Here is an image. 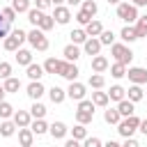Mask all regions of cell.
<instances>
[{
	"instance_id": "cell-1",
	"label": "cell",
	"mask_w": 147,
	"mask_h": 147,
	"mask_svg": "<svg viewBox=\"0 0 147 147\" xmlns=\"http://www.w3.org/2000/svg\"><path fill=\"white\" fill-rule=\"evenodd\" d=\"M92 117H94V101L92 99H80L78 108H76V122L87 124V122H92Z\"/></svg>"
},
{
	"instance_id": "cell-2",
	"label": "cell",
	"mask_w": 147,
	"mask_h": 147,
	"mask_svg": "<svg viewBox=\"0 0 147 147\" xmlns=\"http://www.w3.org/2000/svg\"><path fill=\"white\" fill-rule=\"evenodd\" d=\"M138 126H140V119H138V117H136V113H133V115H129V117H122V119H119L117 131H119V136H122V138H129V136H133V133L138 131Z\"/></svg>"
},
{
	"instance_id": "cell-3",
	"label": "cell",
	"mask_w": 147,
	"mask_h": 147,
	"mask_svg": "<svg viewBox=\"0 0 147 147\" xmlns=\"http://www.w3.org/2000/svg\"><path fill=\"white\" fill-rule=\"evenodd\" d=\"M117 18L124 23H136L138 21V7L133 2H119L117 5Z\"/></svg>"
},
{
	"instance_id": "cell-4",
	"label": "cell",
	"mask_w": 147,
	"mask_h": 147,
	"mask_svg": "<svg viewBox=\"0 0 147 147\" xmlns=\"http://www.w3.org/2000/svg\"><path fill=\"white\" fill-rule=\"evenodd\" d=\"M23 41H28V32H23V30L18 28V30H14L11 34H7V37H5V44H2V46H5V51L16 53V51L21 48V44H23Z\"/></svg>"
},
{
	"instance_id": "cell-5",
	"label": "cell",
	"mask_w": 147,
	"mask_h": 147,
	"mask_svg": "<svg viewBox=\"0 0 147 147\" xmlns=\"http://www.w3.org/2000/svg\"><path fill=\"white\" fill-rule=\"evenodd\" d=\"M110 55L115 57V62H122V64H131V60H133V51L126 44H113Z\"/></svg>"
},
{
	"instance_id": "cell-6",
	"label": "cell",
	"mask_w": 147,
	"mask_h": 147,
	"mask_svg": "<svg viewBox=\"0 0 147 147\" xmlns=\"http://www.w3.org/2000/svg\"><path fill=\"white\" fill-rule=\"evenodd\" d=\"M28 41H30V46H32L34 51H48V39H46V34H44L41 28L30 30V32H28Z\"/></svg>"
},
{
	"instance_id": "cell-7",
	"label": "cell",
	"mask_w": 147,
	"mask_h": 147,
	"mask_svg": "<svg viewBox=\"0 0 147 147\" xmlns=\"http://www.w3.org/2000/svg\"><path fill=\"white\" fill-rule=\"evenodd\" d=\"M78 67H76V62H69V60H62V64H60V71H57V76H62V78H67V80H76L78 78Z\"/></svg>"
},
{
	"instance_id": "cell-8",
	"label": "cell",
	"mask_w": 147,
	"mask_h": 147,
	"mask_svg": "<svg viewBox=\"0 0 147 147\" xmlns=\"http://www.w3.org/2000/svg\"><path fill=\"white\" fill-rule=\"evenodd\" d=\"M126 78H129L131 83L142 85V83H147V69H145V67H129V69H126Z\"/></svg>"
},
{
	"instance_id": "cell-9",
	"label": "cell",
	"mask_w": 147,
	"mask_h": 147,
	"mask_svg": "<svg viewBox=\"0 0 147 147\" xmlns=\"http://www.w3.org/2000/svg\"><path fill=\"white\" fill-rule=\"evenodd\" d=\"M85 85L83 83H78V80H71V85H69V90H67V96L69 99H74V101H80V99H85Z\"/></svg>"
},
{
	"instance_id": "cell-10",
	"label": "cell",
	"mask_w": 147,
	"mask_h": 147,
	"mask_svg": "<svg viewBox=\"0 0 147 147\" xmlns=\"http://www.w3.org/2000/svg\"><path fill=\"white\" fill-rule=\"evenodd\" d=\"M53 18H55V23H60V25H67V23L71 21V11H69V7H64V5H55Z\"/></svg>"
},
{
	"instance_id": "cell-11",
	"label": "cell",
	"mask_w": 147,
	"mask_h": 147,
	"mask_svg": "<svg viewBox=\"0 0 147 147\" xmlns=\"http://www.w3.org/2000/svg\"><path fill=\"white\" fill-rule=\"evenodd\" d=\"M101 46H103V44H101L99 37H87L85 44H83V51H85L87 55H99V53H101Z\"/></svg>"
},
{
	"instance_id": "cell-12",
	"label": "cell",
	"mask_w": 147,
	"mask_h": 147,
	"mask_svg": "<svg viewBox=\"0 0 147 147\" xmlns=\"http://www.w3.org/2000/svg\"><path fill=\"white\" fill-rule=\"evenodd\" d=\"M18 142H21L23 147H30V145L34 142V131H32L30 126H21V129H18Z\"/></svg>"
},
{
	"instance_id": "cell-13",
	"label": "cell",
	"mask_w": 147,
	"mask_h": 147,
	"mask_svg": "<svg viewBox=\"0 0 147 147\" xmlns=\"http://www.w3.org/2000/svg\"><path fill=\"white\" fill-rule=\"evenodd\" d=\"M67 131H69V129H67V124H64V122H53V124L48 126V133H51L55 140H62V138L67 136Z\"/></svg>"
},
{
	"instance_id": "cell-14",
	"label": "cell",
	"mask_w": 147,
	"mask_h": 147,
	"mask_svg": "<svg viewBox=\"0 0 147 147\" xmlns=\"http://www.w3.org/2000/svg\"><path fill=\"white\" fill-rule=\"evenodd\" d=\"M46 92V87L39 83V80H32L30 85H28V96L32 99V101H37V99H41V94Z\"/></svg>"
},
{
	"instance_id": "cell-15",
	"label": "cell",
	"mask_w": 147,
	"mask_h": 147,
	"mask_svg": "<svg viewBox=\"0 0 147 147\" xmlns=\"http://www.w3.org/2000/svg\"><path fill=\"white\" fill-rule=\"evenodd\" d=\"M119 37H122V41H126V44H131V41H136V39H140L138 37V30L129 23V25H124L122 28V32H119Z\"/></svg>"
},
{
	"instance_id": "cell-16",
	"label": "cell",
	"mask_w": 147,
	"mask_h": 147,
	"mask_svg": "<svg viewBox=\"0 0 147 147\" xmlns=\"http://www.w3.org/2000/svg\"><path fill=\"white\" fill-rule=\"evenodd\" d=\"M62 55H64V60H69V62H76L78 57H80V48H78V44H69V46H64V51H62Z\"/></svg>"
},
{
	"instance_id": "cell-17",
	"label": "cell",
	"mask_w": 147,
	"mask_h": 147,
	"mask_svg": "<svg viewBox=\"0 0 147 147\" xmlns=\"http://www.w3.org/2000/svg\"><path fill=\"white\" fill-rule=\"evenodd\" d=\"M117 110H119L122 117H129V115L136 113V106H133L131 99H122V101H117Z\"/></svg>"
},
{
	"instance_id": "cell-18",
	"label": "cell",
	"mask_w": 147,
	"mask_h": 147,
	"mask_svg": "<svg viewBox=\"0 0 147 147\" xmlns=\"http://www.w3.org/2000/svg\"><path fill=\"white\" fill-rule=\"evenodd\" d=\"M11 119H14V122H16V126L21 129V126H30V122H32V115H30L28 110H16Z\"/></svg>"
},
{
	"instance_id": "cell-19",
	"label": "cell",
	"mask_w": 147,
	"mask_h": 147,
	"mask_svg": "<svg viewBox=\"0 0 147 147\" xmlns=\"http://www.w3.org/2000/svg\"><path fill=\"white\" fill-rule=\"evenodd\" d=\"M25 74H28V78H30V80H41V76H44L46 71H44V67H41V64H34V62H30Z\"/></svg>"
},
{
	"instance_id": "cell-20",
	"label": "cell",
	"mask_w": 147,
	"mask_h": 147,
	"mask_svg": "<svg viewBox=\"0 0 147 147\" xmlns=\"http://www.w3.org/2000/svg\"><path fill=\"white\" fill-rule=\"evenodd\" d=\"M106 69H108V60H106L103 55H92V71L103 74Z\"/></svg>"
},
{
	"instance_id": "cell-21",
	"label": "cell",
	"mask_w": 147,
	"mask_h": 147,
	"mask_svg": "<svg viewBox=\"0 0 147 147\" xmlns=\"http://www.w3.org/2000/svg\"><path fill=\"white\" fill-rule=\"evenodd\" d=\"M48 96H51V101H53V103H62V101L67 99V90H62V87L53 85V87L48 90Z\"/></svg>"
},
{
	"instance_id": "cell-22",
	"label": "cell",
	"mask_w": 147,
	"mask_h": 147,
	"mask_svg": "<svg viewBox=\"0 0 147 147\" xmlns=\"http://www.w3.org/2000/svg\"><path fill=\"white\" fill-rule=\"evenodd\" d=\"M60 64H62V60H57V57H48V60L44 62V71L55 76V74L60 71Z\"/></svg>"
},
{
	"instance_id": "cell-23",
	"label": "cell",
	"mask_w": 147,
	"mask_h": 147,
	"mask_svg": "<svg viewBox=\"0 0 147 147\" xmlns=\"http://www.w3.org/2000/svg\"><path fill=\"white\" fill-rule=\"evenodd\" d=\"M126 96H129V99H131V101L136 103V101H140V99L145 96V92H142V87H140L138 83H133V85H131V87L126 90Z\"/></svg>"
},
{
	"instance_id": "cell-24",
	"label": "cell",
	"mask_w": 147,
	"mask_h": 147,
	"mask_svg": "<svg viewBox=\"0 0 147 147\" xmlns=\"http://www.w3.org/2000/svg\"><path fill=\"white\" fill-rule=\"evenodd\" d=\"M16 62L23 64V67H28V64L32 62V53H30L28 48H18V51H16Z\"/></svg>"
},
{
	"instance_id": "cell-25",
	"label": "cell",
	"mask_w": 147,
	"mask_h": 147,
	"mask_svg": "<svg viewBox=\"0 0 147 147\" xmlns=\"http://www.w3.org/2000/svg\"><path fill=\"white\" fill-rule=\"evenodd\" d=\"M108 96H110V101H122V99H126V90L122 85H113L110 92H108Z\"/></svg>"
},
{
	"instance_id": "cell-26",
	"label": "cell",
	"mask_w": 147,
	"mask_h": 147,
	"mask_svg": "<svg viewBox=\"0 0 147 147\" xmlns=\"http://www.w3.org/2000/svg\"><path fill=\"white\" fill-rule=\"evenodd\" d=\"M30 129L34 131V136H44V133L48 131V124L44 122V117H39V119H34V122H30Z\"/></svg>"
},
{
	"instance_id": "cell-27",
	"label": "cell",
	"mask_w": 147,
	"mask_h": 147,
	"mask_svg": "<svg viewBox=\"0 0 147 147\" xmlns=\"http://www.w3.org/2000/svg\"><path fill=\"white\" fill-rule=\"evenodd\" d=\"M85 32H87L90 37H99V34L103 32V25H101L99 21H90V23L85 25Z\"/></svg>"
},
{
	"instance_id": "cell-28",
	"label": "cell",
	"mask_w": 147,
	"mask_h": 147,
	"mask_svg": "<svg viewBox=\"0 0 147 147\" xmlns=\"http://www.w3.org/2000/svg\"><path fill=\"white\" fill-rule=\"evenodd\" d=\"M92 101H94V106L106 108L108 101H110V96H108V92H92Z\"/></svg>"
},
{
	"instance_id": "cell-29",
	"label": "cell",
	"mask_w": 147,
	"mask_h": 147,
	"mask_svg": "<svg viewBox=\"0 0 147 147\" xmlns=\"http://www.w3.org/2000/svg\"><path fill=\"white\" fill-rule=\"evenodd\" d=\"M103 119H106L108 124H119L122 115H119V110H117V108H108V110L103 113Z\"/></svg>"
},
{
	"instance_id": "cell-30",
	"label": "cell",
	"mask_w": 147,
	"mask_h": 147,
	"mask_svg": "<svg viewBox=\"0 0 147 147\" xmlns=\"http://www.w3.org/2000/svg\"><path fill=\"white\" fill-rule=\"evenodd\" d=\"M16 129H18V126H16V122H14V119H11V122H9V119H5V122L0 124V133H2L5 138L14 136V131H16Z\"/></svg>"
},
{
	"instance_id": "cell-31",
	"label": "cell",
	"mask_w": 147,
	"mask_h": 147,
	"mask_svg": "<svg viewBox=\"0 0 147 147\" xmlns=\"http://www.w3.org/2000/svg\"><path fill=\"white\" fill-rule=\"evenodd\" d=\"M14 113H16L14 106L2 99V101H0V117H2V119H9V117H14Z\"/></svg>"
},
{
	"instance_id": "cell-32",
	"label": "cell",
	"mask_w": 147,
	"mask_h": 147,
	"mask_svg": "<svg viewBox=\"0 0 147 147\" xmlns=\"http://www.w3.org/2000/svg\"><path fill=\"white\" fill-rule=\"evenodd\" d=\"M41 16H44V9H37V7H34V9H28V21H30V23H32L34 28L39 25Z\"/></svg>"
},
{
	"instance_id": "cell-33",
	"label": "cell",
	"mask_w": 147,
	"mask_h": 147,
	"mask_svg": "<svg viewBox=\"0 0 147 147\" xmlns=\"http://www.w3.org/2000/svg\"><path fill=\"white\" fill-rule=\"evenodd\" d=\"M37 28H41L44 32H48V30H53V28H55V18H53V16H48V14H44Z\"/></svg>"
},
{
	"instance_id": "cell-34",
	"label": "cell",
	"mask_w": 147,
	"mask_h": 147,
	"mask_svg": "<svg viewBox=\"0 0 147 147\" xmlns=\"http://www.w3.org/2000/svg\"><path fill=\"white\" fill-rule=\"evenodd\" d=\"M69 37H71V41H74V44H85V39H87L90 34H87L83 28H78V30H71V34H69Z\"/></svg>"
},
{
	"instance_id": "cell-35",
	"label": "cell",
	"mask_w": 147,
	"mask_h": 147,
	"mask_svg": "<svg viewBox=\"0 0 147 147\" xmlns=\"http://www.w3.org/2000/svg\"><path fill=\"white\" fill-rule=\"evenodd\" d=\"M110 76H113V78H124V76H126V64L115 62V64L110 67Z\"/></svg>"
},
{
	"instance_id": "cell-36",
	"label": "cell",
	"mask_w": 147,
	"mask_h": 147,
	"mask_svg": "<svg viewBox=\"0 0 147 147\" xmlns=\"http://www.w3.org/2000/svg\"><path fill=\"white\" fill-rule=\"evenodd\" d=\"M5 90H7V94H9V92H18V90H21V80L14 78V76L5 78Z\"/></svg>"
},
{
	"instance_id": "cell-37",
	"label": "cell",
	"mask_w": 147,
	"mask_h": 147,
	"mask_svg": "<svg viewBox=\"0 0 147 147\" xmlns=\"http://www.w3.org/2000/svg\"><path fill=\"white\" fill-rule=\"evenodd\" d=\"M30 115H32L34 119L44 117V115H46V106H44V103H39V99H37V101L32 103V108H30Z\"/></svg>"
},
{
	"instance_id": "cell-38",
	"label": "cell",
	"mask_w": 147,
	"mask_h": 147,
	"mask_svg": "<svg viewBox=\"0 0 147 147\" xmlns=\"http://www.w3.org/2000/svg\"><path fill=\"white\" fill-rule=\"evenodd\" d=\"M136 30H138V37H140V39L147 37V14H145V16H138V21H136Z\"/></svg>"
},
{
	"instance_id": "cell-39",
	"label": "cell",
	"mask_w": 147,
	"mask_h": 147,
	"mask_svg": "<svg viewBox=\"0 0 147 147\" xmlns=\"http://www.w3.org/2000/svg\"><path fill=\"white\" fill-rule=\"evenodd\" d=\"M103 85H106V78H103L101 74H96V71H94V74L90 76V87H94V90H101Z\"/></svg>"
},
{
	"instance_id": "cell-40",
	"label": "cell",
	"mask_w": 147,
	"mask_h": 147,
	"mask_svg": "<svg viewBox=\"0 0 147 147\" xmlns=\"http://www.w3.org/2000/svg\"><path fill=\"white\" fill-rule=\"evenodd\" d=\"M11 7L16 9V14H28V9H30V0H11Z\"/></svg>"
},
{
	"instance_id": "cell-41",
	"label": "cell",
	"mask_w": 147,
	"mask_h": 147,
	"mask_svg": "<svg viewBox=\"0 0 147 147\" xmlns=\"http://www.w3.org/2000/svg\"><path fill=\"white\" fill-rule=\"evenodd\" d=\"M71 133H74L76 140H85V138H87V129H85V124H80V122L71 129Z\"/></svg>"
},
{
	"instance_id": "cell-42",
	"label": "cell",
	"mask_w": 147,
	"mask_h": 147,
	"mask_svg": "<svg viewBox=\"0 0 147 147\" xmlns=\"http://www.w3.org/2000/svg\"><path fill=\"white\" fill-rule=\"evenodd\" d=\"M99 39H101L103 46H113V44H115V34H113V30H103V32L99 34Z\"/></svg>"
},
{
	"instance_id": "cell-43",
	"label": "cell",
	"mask_w": 147,
	"mask_h": 147,
	"mask_svg": "<svg viewBox=\"0 0 147 147\" xmlns=\"http://www.w3.org/2000/svg\"><path fill=\"white\" fill-rule=\"evenodd\" d=\"M9 25H11V23H9V21L2 16V11H0V39L9 34Z\"/></svg>"
},
{
	"instance_id": "cell-44",
	"label": "cell",
	"mask_w": 147,
	"mask_h": 147,
	"mask_svg": "<svg viewBox=\"0 0 147 147\" xmlns=\"http://www.w3.org/2000/svg\"><path fill=\"white\" fill-rule=\"evenodd\" d=\"M83 9H85V11L90 14V16H94L99 7H96V2H94V0H85V2H83Z\"/></svg>"
},
{
	"instance_id": "cell-45",
	"label": "cell",
	"mask_w": 147,
	"mask_h": 147,
	"mask_svg": "<svg viewBox=\"0 0 147 147\" xmlns=\"http://www.w3.org/2000/svg\"><path fill=\"white\" fill-rule=\"evenodd\" d=\"M76 21H78V23H80V25H87V23H90V21H92V16H90V14H87V11H85V9H80V11H78V14H76Z\"/></svg>"
},
{
	"instance_id": "cell-46",
	"label": "cell",
	"mask_w": 147,
	"mask_h": 147,
	"mask_svg": "<svg viewBox=\"0 0 147 147\" xmlns=\"http://www.w3.org/2000/svg\"><path fill=\"white\" fill-rule=\"evenodd\" d=\"M11 76V64L9 62H0V78L5 80V78H9Z\"/></svg>"
},
{
	"instance_id": "cell-47",
	"label": "cell",
	"mask_w": 147,
	"mask_h": 147,
	"mask_svg": "<svg viewBox=\"0 0 147 147\" xmlns=\"http://www.w3.org/2000/svg\"><path fill=\"white\" fill-rule=\"evenodd\" d=\"M2 11V16L9 21V23H14V18H16V9L14 7H5V9H0Z\"/></svg>"
},
{
	"instance_id": "cell-48",
	"label": "cell",
	"mask_w": 147,
	"mask_h": 147,
	"mask_svg": "<svg viewBox=\"0 0 147 147\" xmlns=\"http://www.w3.org/2000/svg\"><path fill=\"white\" fill-rule=\"evenodd\" d=\"M83 145H85V147H101V140H99V138H85Z\"/></svg>"
},
{
	"instance_id": "cell-49",
	"label": "cell",
	"mask_w": 147,
	"mask_h": 147,
	"mask_svg": "<svg viewBox=\"0 0 147 147\" xmlns=\"http://www.w3.org/2000/svg\"><path fill=\"white\" fill-rule=\"evenodd\" d=\"M34 5H37V9H48L53 5V0H34Z\"/></svg>"
},
{
	"instance_id": "cell-50",
	"label": "cell",
	"mask_w": 147,
	"mask_h": 147,
	"mask_svg": "<svg viewBox=\"0 0 147 147\" xmlns=\"http://www.w3.org/2000/svg\"><path fill=\"white\" fill-rule=\"evenodd\" d=\"M124 147H138V140L133 136H129V138H124Z\"/></svg>"
},
{
	"instance_id": "cell-51",
	"label": "cell",
	"mask_w": 147,
	"mask_h": 147,
	"mask_svg": "<svg viewBox=\"0 0 147 147\" xmlns=\"http://www.w3.org/2000/svg\"><path fill=\"white\" fill-rule=\"evenodd\" d=\"M138 131H140L142 136H147V119H140V126H138Z\"/></svg>"
},
{
	"instance_id": "cell-52",
	"label": "cell",
	"mask_w": 147,
	"mask_h": 147,
	"mask_svg": "<svg viewBox=\"0 0 147 147\" xmlns=\"http://www.w3.org/2000/svg\"><path fill=\"white\" fill-rule=\"evenodd\" d=\"M78 142H80V140H76V138H71V140H67L64 145H67V147H78Z\"/></svg>"
},
{
	"instance_id": "cell-53",
	"label": "cell",
	"mask_w": 147,
	"mask_h": 147,
	"mask_svg": "<svg viewBox=\"0 0 147 147\" xmlns=\"http://www.w3.org/2000/svg\"><path fill=\"white\" fill-rule=\"evenodd\" d=\"M131 2H133L136 7H145V5H147V0H131Z\"/></svg>"
},
{
	"instance_id": "cell-54",
	"label": "cell",
	"mask_w": 147,
	"mask_h": 147,
	"mask_svg": "<svg viewBox=\"0 0 147 147\" xmlns=\"http://www.w3.org/2000/svg\"><path fill=\"white\" fill-rule=\"evenodd\" d=\"M5 94H7V90H5V85H0V101L5 99Z\"/></svg>"
},
{
	"instance_id": "cell-55",
	"label": "cell",
	"mask_w": 147,
	"mask_h": 147,
	"mask_svg": "<svg viewBox=\"0 0 147 147\" xmlns=\"http://www.w3.org/2000/svg\"><path fill=\"white\" fill-rule=\"evenodd\" d=\"M108 5H119V0H106Z\"/></svg>"
},
{
	"instance_id": "cell-56",
	"label": "cell",
	"mask_w": 147,
	"mask_h": 147,
	"mask_svg": "<svg viewBox=\"0 0 147 147\" xmlns=\"http://www.w3.org/2000/svg\"><path fill=\"white\" fill-rule=\"evenodd\" d=\"M67 2H69V5H78L80 0H67Z\"/></svg>"
},
{
	"instance_id": "cell-57",
	"label": "cell",
	"mask_w": 147,
	"mask_h": 147,
	"mask_svg": "<svg viewBox=\"0 0 147 147\" xmlns=\"http://www.w3.org/2000/svg\"><path fill=\"white\" fill-rule=\"evenodd\" d=\"M62 2H67V0H53V5H62Z\"/></svg>"
}]
</instances>
